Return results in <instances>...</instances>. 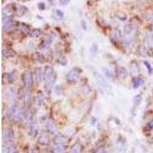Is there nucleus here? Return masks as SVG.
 <instances>
[{
    "instance_id": "nucleus-1",
    "label": "nucleus",
    "mask_w": 153,
    "mask_h": 153,
    "mask_svg": "<svg viewBox=\"0 0 153 153\" xmlns=\"http://www.w3.org/2000/svg\"><path fill=\"white\" fill-rule=\"evenodd\" d=\"M23 82H24L25 87L27 89L30 88L32 86L33 76L32 71L28 70L23 74Z\"/></svg>"
},
{
    "instance_id": "nucleus-2",
    "label": "nucleus",
    "mask_w": 153,
    "mask_h": 153,
    "mask_svg": "<svg viewBox=\"0 0 153 153\" xmlns=\"http://www.w3.org/2000/svg\"><path fill=\"white\" fill-rule=\"evenodd\" d=\"M94 77L96 79V81H97V84L100 86V87H103V89H107L109 87V84L107 81H106V79L104 78V76H103L101 74H100L99 73L95 72L94 73Z\"/></svg>"
},
{
    "instance_id": "nucleus-3",
    "label": "nucleus",
    "mask_w": 153,
    "mask_h": 153,
    "mask_svg": "<svg viewBox=\"0 0 153 153\" xmlns=\"http://www.w3.org/2000/svg\"><path fill=\"white\" fill-rule=\"evenodd\" d=\"M53 41V38L51 34H48L44 36V40L41 44V49H43V50H45V49H48L49 47L51 46V44Z\"/></svg>"
},
{
    "instance_id": "nucleus-4",
    "label": "nucleus",
    "mask_w": 153,
    "mask_h": 153,
    "mask_svg": "<svg viewBox=\"0 0 153 153\" xmlns=\"http://www.w3.org/2000/svg\"><path fill=\"white\" fill-rule=\"evenodd\" d=\"M29 135L33 138H35L39 132V126L38 123L34 121L33 123H29Z\"/></svg>"
},
{
    "instance_id": "nucleus-5",
    "label": "nucleus",
    "mask_w": 153,
    "mask_h": 153,
    "mask_svg": "<svg viewBox=\"0 0 153 153\" xmlns=\"http://www.w3.org/2000/svg\"><path fill=\"white\" fill-rule=\"evenodd\" d=\"M12 117L14 118V119L15 121H19L22 119V111L21 109V108L18 106L15 105L12 108Z\"/></svg>"
},
{
    "instance_id": "nucleus-6",
    "label": "nucleus",
    "mask_w": 153,
    "mask_h": 153,
    "mask_svg": "<svg viewBox=\"0 0 153 153\" xmlns=\"http://www.w3.org/2000/svg\"><path fill=\"white\" fill-rule=\"evenodd\" d=\"M56 81V74H54L52 76H51L50 78L46 80L45 84H44V88L47 91H51L52 87L55 85V83Z\"/></svg>"
},
{
    "instance_id": "nucleus-7",
    "label": "nucleus",
    "mask_w": 153,
    "mask_h": 153,
    "mask_svg": "<svg viewBox=\"0 0 153 153\" xmlns=\"http://www.w3.org/2000/svg\"><path fill=\"white\" fill-rule=\"evenodd\" d=\"M129 71L133 77H136L139 74V67L136 61H133L129 67Z\"/></svg>"
},
{
    "instance_id": "nucleus-8",
    "label": "nucleus",
    "mask_w": 153,
    "mask_h": 153,
    "mask_svg": "<svg viewBox=\"0 0 153 153\" xmlns=\"http://www.w3.org/2000/svg\"><path fill=\"white\" fill-rule=\"evenodd\" d=\"M2 23H3V28L4 30L8 31L11 29L12 26V19L11 17L6 15V16L2 17Z\"/></svg>"
},
{
    "instance_id": "nucleus-9",
    "label": "nucleus",
    "mask_w": 153,
    "mask_h": 153,
    "mask_svg": "<svg viewBox=\"0 0 153 153\" xmlns=\"http://www.w3.org/2000/svg\"><path fill=\"white\" fill-rule=\"evenodd\" d=\"M38 142L41 145H48L50 144V139L45 133H42L38 139Z\"/></svg>"
},
{
    "instance_id": "nucleus-10",
    "label": "nucleus",
    "mask_w": 153,
    "mask_h": 153,
    "mask_svg": "<svg viewBox=\"0 0 153 153\" xmlns=\"http://www.w3.org/2000/svg\"><path fill=\"white\" fill-rule=\"evenodd\" d=\"M46 129L48 130V132L51 134H55L58 132V129H57V126L55 125V123L53 122L52 120L49 119L48 122H47L46 124Z\"/></svg>"
},
{
    "instance_id": "nucleus-11",
    "label": "nucleus",
    "mask_w": 153,
    "mask_h": 153,
    "mask_svg": "<svg viewBox=\"0 0 153 153\" xmlns=\"http://www.w3.org/2000/svg\"><path fill=\"white\" fill-rule=\"evenodd\" d=\"M15 133H14V131H13V129H6L4 135V138L6 139V141L12 142L15 141Z\"/></svg>"
},
{
    "instance_id": "nucleus-12",
    "label": "nucleus",
    "mask_w": 153,
    "mask_h": 153,
    "mask_svg": "<svg viewBox=\"0 0 153 153\" xmlns=\"http://www.w3.org/2000/svg\"><path fill=\"white\" fill-rule=\"evenodd\" d=\"M67 142V138L65 136V135H61V134H58V135H55V139H54V142L56 145H63Z\"/></svg>"
},
{
    "instance_id": "nucleus-13",
    "label": "nucleus",
    "mask_w": 153,
    "mask_h": 153,
    "mask_svg": "<svg viewBox=\"0 0 153 153\" xmlns=\"http://www.w3.org/2000/svg\"><path fill=\"white\" fill-rule=\"evenodd\" d=\"M55 74V71H54V68L51 66H47L44 68V79L46 81L48 78H50L51 76H52Z\"/></svg>"
},
{
    "instance_id": "nucleus-14",
    "label": "nucleus",
    "mask_w": 153,
    "mask_h": 153,
    "mask_svg": "<svg viewBox=\"0 0 153 153\" xmlns=\"http://www.w3.org/2000/svg\"><path fill=\"white\" fill-rule=\"evenodd\" d=\"M34 76H35V81L37 83H40L43 78H44V73L41 71V68L37 67L34 71Z\"/></svg>"
},
{
    "instance_id": "nucleus-15",
    "label": "nucleus",
    "mask_w": 153,
    "mask_h": 153,
    "mask_svg": "<svg viewBox=\"0 0 153 153\" xmlns=\"http://www.w3.org/2000/svg\"><path fill=\"white\" fill-rule=\"evenodd\" d=\"M31 99H32V94H31L30 91H28V89H27V91H25L22 94V100L25 104H28L30 103Z\"/></svg>"
},
{
    "instance_id": "nucleus-16",
    "label": "nucleus",
    "mask_w": 153,
    "mask_h": 153,
    "mask_svg": "<svg viewBox=\"0 0 153 153\" xmlns=\"http://www.w3.org/2000/svg\"><path fill=\"white\" fill-rule=\"evenodd\" d=\"M79 78L78 72L75 70H71L67 74V79L70 81H75Z\"/></svg>"
},
{
    "instance_id": "nucleus-17",
    "label": "nucleus",
    "mask_w": 153,
    "mask_h": 153,
    "mask_svg": "<svg viewBox=\"0 0 153 153\" xmlns=\"http://www.w3.org/2000/svg\"><path fill=\"white\" fill-rule=\"evenodd\" d=\"M64 15H64V12H63L62 11L59 10V9H55V10L53 11L52 16L53 18H55V20H61V19H63V18H64Z\"/></svg>"
},
{
    "instance_id": "nucleus-18",
    "label": "nucleus",
    "mask_w": 153,
    "mask_h": 153,
    "mask_svg": "<svg viewBox=\"0 0 153 153\" xmlns=\"http://www.w3.org/2000/svg\"><path fill=\"white\" fill-rule=\"evenodd\" d=\"M143 84H144V80L142 78H140V77H135V79L133 81V86L135 89L142 86Z\"/></svg>"
},
{
    "instance_id": "nucleus-19",
    "label": "nucleus",
    "mask_w": 153,
    "mask_h": 153,
    "mask_svg": "<svg viewBox=\"0 0 153 153\" xmlns=\"http://www.w3.org/2000/svg\"><path fill=\"white\" fill-rule=\"evenodd\" d=\"M81 145L80 144H74L71 148V153H81Z\"/></svg>"
},
{
    "instance_id": "nucleus-20",
    "label": "nucleus",
    "mask_w": 153,
    "mask_h": 153,
    "mask_svg": "<svg viewBox=\"0 0 153 153\" xmlns=\"http://www.w3.org/2000/svg\"><path fill=\"white\" fill-rule=\"evenodd\" d=\"M134 30H135V28L133 24H127L124 28V32L126 34H130Z\"/></svg>"
},
{
    "instance_id": "nucleus-21",
    "label": "nucleus",
    "mask_w": 153,
    "mask_h": 153,
    "mask_svg": "<svg viewBox=\"0 0 153 153\" xmlns=\"http://www.w3.org/2000/svg\"><path fill=\"white\" fill-rule=\"evenodd\" d=\"M53 153H65V148L63 145H56L53 150Z\"/></svg>"
},
{
    "instance_id": "nucleus-22",
    "label": "nucleus",
    "mask_w": 153,
    "mask_h": 153,
    "mask_svg": "<svg viewBox=\"0 0 153 153\" xmlns=\"http://www.w3.org/2000/svg\"><path fill=\"white\" fill-rule=\"evenodd\" d=\"M129 74L128 70L125 67H121L119 69V75L122 78H126L127 76Z\"/></svg>"
},
{
    "instance_id": "nucleus-23",
    "label": "nucleus",
    "mask_w": 153,
    "mask_h": 153,
    "mask_svg": "<svg viewBox=\"0 0 153 153\" xmlns=\"http://www.w3.org/2000/svg\"><path fill=\"white\" fill-rule=\"evenodd\" d=\"M3 56L6 58H11V57L14 56L15 53L13 51L10 50V49H6V50H3Z\"/></svg>"
},
{
    "instance_id": "nucleus-24",
    "label": "nucleus",
    "mask_w": 153,
    "mask_h": 153,
    "mask_svg": "<svg viewBox=\"0 0 153 153\" xmlns=\"http://www.w3.org/2000/svg\"><path fill=\"white\" fill-rule=\"evenodd\" d=\"M44 99L42 94H39L36 97V103L38 106H41L44 104Z\"/></svg>"
},
{
    "instance_id": "nucleus-25",
    "label": "nucleus",
    "mask_w": 153,
    "mask_h": 153,
    "mask_svg": "<svg viewBox=\"0 0 153 153\" xmlns=\"http://www.w3.org/2000/svg\"><path fill=\"white\" fill-rule=\"evenodd\" d=\"M41 34V31L39 29H33L30 33V35L33 38H38L40 36Z\"/></svg>"
},
{
    "instance_id": "nucleus-26",
    "label": "nucleus",
    "mask_w": 153,
    "mask_h": 153,
    "mask_svg": "<svg viewBox=\"0 0 153 153\" xmlns=\"http://www.w3.org/2000/svg\"><path fill=\"white\" fill-rule=\"evenodd\" d=\"M7 153H19V152L15 145H11L7 149Z\"/></svg>"
},
{
    "instance_id": "nucleus-27",
    "label": "nucleus",
    "mask_w": 153,
    "mask_h": 153,
    "mask_svg": "<svg viewBox=\"0 0 153 153\" xmlns=\"http://www.w3.org/2000/svg\"><path fill=\"white\" fill-rule=\"evenodd\" d=\"M142 97L141 95H140V94L136 95V96H135V97L133 98L134 103H135V105L140 104V103H141V101H142Z\"/></svg>"
},
{
    "instance_id": "nucleus-28",
    "label": "nucleus",
    "mask_w": 153,
    "mask_h": 153,
    "mask_svg": "<svg viewBox=\"0 0 153 153\" xmlns=\"http://www.w3.org/2000/svg\"><path fill=\"white\" fill-rule=\"evenodd\" d=\"M35 56H36V58H34V59H35L36 60V62L37 63H39V62H43L44 61V56H42L41 55H40V54H36L35 55Z\"/></svg>"
},
{
    "instance_id": "nucleus-29",
    "label": "nucleus",
    "mask_w": 153,
    "mask_h": 153,
    "mask_svg": "<svg viewBox=\"0 0 153 153\" xmlns=\"http://www.w3.org/2000/svg\"><path fill=\"white\" fill-rule=\"evenodd\" d=\"M81 91H82V92L84 94L87 95L89 93V92H90V87L87 86V85H84V86H82V87H81Z\"/></svg>"
},
{
    "instance_id": "nucleus-30",
    "label": "nucleus",
    "mask_w": 153,
    "mask_h": 153,
    "mask_svg": "<svg viewBox=\"0 0 153 153\" xmlns=\"http://www.w3.org/2000/svg\"><path fill=\"white\" fill-rule=\"evenodd\" d=\"M113 37H114L115 39H117H117H119V38L121 37L120 31L118 30V29L115 30L113 33Z\"/></svg>"
},
{
    "instance_id": "nucleus-31",
    "label": "nucleus",
    "mask_w": 153,
    "mask_h": 153,
    "mask_svg": "<svg viewBox=\"0 0 153 153\" xmlns=\"http://www.w3.org/2000/svg\"><path fill=\"white\" fill-rule=\"evenodd\" d=\"M97 44H93L91 48V53L92 55H96L97 52Z\"/></svg>"
},
{
    "instance_id": "nucleus-32",
    "label": "nucleus",
    "mask_w": 153,
    "mask_h": 153,
    "mask_svg": "<svg viewBox=\"0 0 153 153\" xmlns=\"http://www.w3.org/2000/svg\"><path fill=\"white\" fill-rule=\"evenodd\" d=\"M20 12H22V14H21V16H22L27 12V8H25L24 6H20L19 8H18V14H19Z\"/></svg>"
},
{
    "instance_id": "nucleus-33",
    "label": "nucleus",
    "mask_w": 153,
    "mask_h": 153,
    "mask_svg": "<svg viewBox=\"0 0 153 153\" xmlns=\"http://www.w3.org/2000/svg\"><path fill=\"white\" fill-rule=\"evenodd\" d=\"M126 44L127 47H129L130 44H131V43L133 42V38H131V37H127L126 38Z\"/></svg>"
},
{
    "instance_id": "nucleus-34",
    "label": "nucleus",
    "mask_w": 153,
    "mask_h": 153,
    "mask_svg": "<svg viewBox=\"0 0 153 153\" xmlns=\"http://www.w3.org/2000/svg\"><path fill=\"white\" fill-rule=\"evenodd\" d=\"M103 73H104V75L107 76V78H110L111 74H110V71H109L108 69H107V68L103 69Z\"/></svg>"
},
{
    "instance_id": "nucleus-35",
    "label": "nucleus",
    "mask_w": 153,
    "mask_h": 153,
    "mask_svg": "<svg viewBox=\"0 0 153 153\" xmlns=\"http://www.w3.org/2000/svg\"><path fill=\"white\" fill-rule=\"evenodd\" d=\"M8 76H8V80L10 81V82H13V81L15 80V78H16L15 76H14L13 73H11V74H8Z\"/></svg>"
},
{
    "instance_id": "nucleus-36",
    "label": "nucleus",
    "mask_w": 153,
    "mask_h": 153,
    "mask_svg": "<svg viewBox=\"0 0 153 153\" xmlns=\"http://www.w3.org/2000/svg\"><path fill=\"white\" fill-rule=\"evenodd\" d=\"M71 0H59V2H60V5H62V6H66L70 2Z\"/></svg>"
},
{
    "instance_id": "nucleus-37",
    "label": "nucleus",
    "mask_w": 153,
    "mask_h": 153,
    "mask_svg": "<svg viewBox=\"0 0 153 153\" xmlns=\"http://www.w3.org/2000/svg\"><path fill=\"white\" fill-rule=\"evenodd\" d=\"M144 64H145V67H146V68L148 69L149 72L151 73L152 72V67H151V65H149V63L147 62V61H145V62H144Z\"/></svg>"
},
{
    "instance_id": "nucleus-38",
    "label": "nucleus",
    "mask_w": 153,
    "mask_h": 153,
    "mask_svg": "<svg viewBox=\"0 0 153 153\" xmlns=\"http://www.w3.org/2000/svg\"><path fill=\"white\" fill-rule=\"evenodd\" d=\"M29 153H39V150L38 148H34V149H31Z\"/></svg>"
},
{
    "instance_id": "nucleus-39",
    "label": "nucleus",
    "mask_w": 153,
    "mask_h": 153,
    "mask_svg": "<svg viewBox=\"0 0 153 153\" xmlns=\"http://www.w3.org/2000/svg\"><path fill=\"white\" fill-rule=\"evenodd\" d=\"M148 20L151 21V22H153V13H151V14L148 15L147 18H146Z\"/></svg>"
},
{
    "instance_id": "nucleus-40",
    "label": "nucleus",
    "mask_w": 153,
    "mask_h": 153,
    "mask_svg": "<svg viewBox=\"0 0 153 153\" xmlns=\"http://www.w3.org/2000/svg\"><path fill=\"white\" fill-rule=\"evenodd\" d=\"M148 126H149L151 129H153V120H152L151 122L148 124Z\"/></svg>"
},
{
    "instance_id": "nucleus-41",
    "label": "nucleus",
    "mask_w": 153,
    "mask_h": 153,
    "mask_svg": "<svg viewBox=\"0 0 153 153\" xmlns=\"http://www.w3.org/2000/svg\"><path fill=\"white\" fill-rule=\"evenodd\" d=\"M97 153H107V151H106L104 149H99V151Z\"/></svg>"
}]
</instances>
